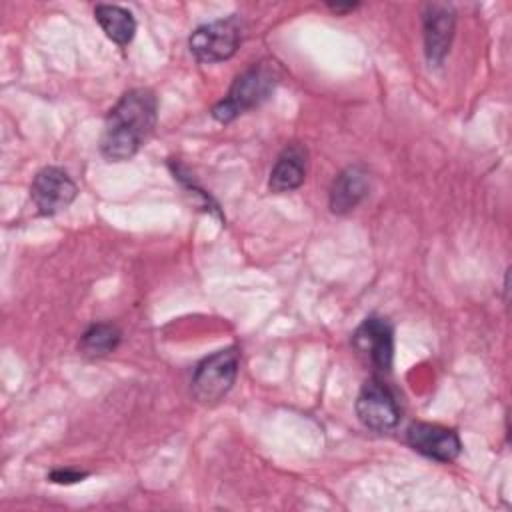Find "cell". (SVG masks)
<instances>
[{"mask_svg": "<svg viewBox=\"0 0 512 512\" xmlns=\"http://www.w3.org/2000/svg\"><path fill=\"white\" fill-rule=\"evenodd\" d=\"M240 40V22L236 18H226L196 28L188 40V46L196 60L212 64L232 58L240 46Z\"/></svg>", "mask_w": 512, "mask_h": 512, "instance_id": "277c9868", "label": "cell"}, {"mask_svg": "<svg viewBox=\"0 0 512 512\" xmlns=\"http://www.w3.org/2000/svg\"><path fill=\"white\" fill-rule=\"evenodd\" d=\"M406 438L416 452L428 458H434L438 462H452L462 450V442L458 434L438 424L416 422L408 428Z\"/></svg>", "mask_w": 512, "mask_h": 512, "instance_id": "9c48e42d", "label": "cell"}, {"mask_svg": "<svg viewBox=\"0 0 512 512\" xmlns=\"http://www.w3.org/2000/svg\"><path fill=\"white\" fill-rule=\"evenodd\" d=\"M370 180L364 168L348 166L342 170L330 188V210L334 214H348L368 194Z\"/></svg>", "mask_w": 512, "mask_h": 512, "instance_id": "30bf717a", "label": "cell"}, {"mask_svg": "<svg viewBox=\"0 0 512 512\" xmlns=\"http://www.w3.org/2000/svg\"><path fill=\"white\" fill-rule=\"evenodd\" d=\"M94 16L112 42H116L118 46H126L132 42L136 32V20L130 10L116 4H98L94 8Z\"/></svg>", "mask_w": 512, "mask_h": 512, "instance_id": "7c38bea8", "label": "cell"}, {"mask_svg": "<svg viewBox=\"0 0 512 512\" xmlns=\"http://www.w3.org/2000/svg\"><path fill=\"white\" fill-rule=\"evenodd\" d=\"M306 178V150L298 144H290L278 156L270 172V190L276 194L296 190Z\"/></svg>", "mask_w": 512, "mask_h": 512, "instance_id": "8fae6325", "label": "cell"}, {"mask_svg": "<svg viewBox=\"0 0 512 512\" xmlns=\"http://www.w3.org/2000/svg\"><path fill=\"white\" fill-rule=\"evenodd\" d=\"M352 346L376 372H390L394 358V330L386 318H366L352 334Z\"/></svg>", "mask_w": 512, "mask_h": 512, "instance_id": "5b68a950", "label": "cell"}, {"mask_svg": "<svg viewBox=\"0 0 512 512\" xmlns=\"http://www.w3.org/2000/svg\"><path fill=\"white\" fill-rule=\"evenodd\" d=\"M276 86V72L270 64H254L242 72L230 86L228 96L212 108L218 122H230L242 112L260 106Z\"/></svg>", "mask_w": 512, "mask_h": 512, "instance_id": "7a4b0ae2", "label": "cell"}, {"mask_svg": "<svg viewBox=\"0 0 512 512\" xmlns=\"http://www.w3.org/2000/svg\"><path fill=\"white\" fill-rule=\"evenodd\" d=\"M120 344V330L114 324L98 322L92 324L80 338V352L86 356H106Z\"/></svg>", "mask_w": 512, "mask_h": 512, "instance_id": "4fadbf2b", "label": "cell"}, {"mask_svg": "<svg viewBox=\"0 0 512 512\" xmlns=\"http://www.w3.org/2000/svg\"><path fill=\"white\" fill-rule=\"evenodd\" d=\"M86 478V472H76V470H54L50 474V480L56 484H74Z\"/></svg>", "mask_w": 512, "mask_h": 512, "instance_id": "5bb4252c", "label": "cell"}, {"mask_svg": "<svg viewBox=\"0 0 512 512\" xmlns=\"http://www.w3.org/2000/svg\"><path fill=\"white\" fill-rule=\"evenodd\" d=\"M356 414H358V420L374 432H388L400 420L396 398L376 378L368 380L362 386L356 400Z\"/></svg>", "mask_w": 512, "mask_h": 512, "instance_id": "52a82bcc", "label": "cell"}, {"mask_svg": "<svg viewBox=\"0 0 512 512\" xmlns=\"http://www.w3.org/2000/svg\"><path fill=\"white\" fill-rule=\"evenodd\" d=\"M238 364H240V354L236 346H228L204 358L196 366L192 376V392L196 400L202 404L220 402L230 392L238 376Z\"/></svg>", "mask_w": 512, "mask_h": 512, "instance_id": "3957f363", "label": "cell"}, {"mask_svg": "<svg viewBox=\"0 0 512 512\" xmlns=\"http://www.w3.org/2000/svg\"><path fill=\"white\" fill-rule=\"evenodd\" d=\"M156 108L152 90H128L106 116L100 138L102 156L112 162L132 158L156 126Z\"/></svg>", "mask_w": 512, "mask_h": 512, "instance_id": "6da1fadb", "label": "cell"}, {"mask_svg": "<svg viewBox=\"0 0 512 512\" xmlns=\"http://www.w3.org/2000/svg\"><path fill=\"white\" fill-rule=\"evenodd\" d=\"M456 26V12L452 4L432 2L424 6L422 28H424V52L430 66H440L450 52L452 36Z\"/></svg>", "mask_w": 512, "mask_h": 512, "instance_id": "ba28073f", "label": "cell"}, {"mask_svg": "<svg viewBox=\"0 0 512 512\" xmlns=\"http://www.w3.org/2000/svg\"><path fill=\"white\" fill-rule=\"evenodd\" d=\"M358 4H328V8L332 10V12H336V14H342V12H350V10H354Z\"/></svg>", "mask_w": 512, "mask_h": 512, "instance_id": "9a60e30c", "label": "cell"}, {"mask_svg": "<svg viewBox=\"0 0 512 512\" xmlns=\"http://www.w3.org/2000/svg\"><path fill=\"white\" fill-rule=\"evenodd\" d=\"M78 194L74 180L66 170L58 166L42 168L30 186V196L40 214L52 216L64 208H68Z\"/></svg>", "mask_w": 512, "mask_h": 512, "instance_id": "8992f818", "label": "cell"}]
</instances>
